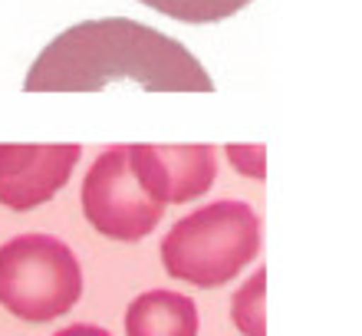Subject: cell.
I'll use <instances>...</instances> for the list:
<instances>
[{
	"mask_svg": "<svg viewBox=\"0 0 362 336\" xmlns=\"http://www.w3.org/2000/svg\"><path fill=\"white\" fill-rule=\"evenodd\" d=\"M264 300H267V270L260 267L244 287L230 300V317L234 327L244 336H267V320H264Z\"/></svg>",
	"mask_w": 362,
	"mask_h": 336,
	"instance_id": "obj_9",
	"label": "cell"
},
{
	"mask_svg": "<svg viewBox=\"0 0 362 336\" xmlns=\"http://www.w3.org/2000/svg\"><path fill=\"white\" fill-rule=\"evenodd\" d=\"M139 4L172 20H181V23H221L240 13L254 0H139Z\"/></svg>",
	"mask_w": 362,
	"mask_h": 336,
	"instance_id": "obj_8",
	"label": "cell"
},
{
	"mask_svg": "<svg viewBox=\"0 0 362 336\" xmlns=\"http://www.w3.org/2000/svg\"><path fill=\"white\" fill-rule=\"evenodd\" d=\"M125 336H198V307L175 290H148L125 310Z\"/></svg>",
	"mask_w": 362,
	"mask_h": 336,
	"instance_id": "obj_7",
	"label": "cell"
},
{
	"mask_svg": "<svg viewBox=\"0 0 362 336\" xmlns=\"http://www.w3.org/2000/svg\"><path fill=\"white\" fill-rule=\"evenodd\" d=\"M211 93L214 83L178 40L135 20H86L63 30L30 66L27 93H93L105 86Z\"/></svg>",
	"mask_w": 362,
	"mask_h": 336,
	"instance_id": "obj_1",
	"label": "cell"
},
{
	"mask_svg": "<svg viewBox=\"0 0 362 336\" xmlns=\"http://www.w3.org/2000/svg\"><path fill=\"white\" fill-rule=\"evenodd\" d=\"M260 254V218L244 202L204 204L181 218L162 241V264L194 287L230 284Z\"/></svg>",
	"mask_w": 362,
	"mask_h": 336,
	"instance_id": "obj_2",
	"label": "cell"
},
{
	"mask_svg": "<svg viewBox=\"0 0 362 336\" xmlns=\"http://www.w3.org/2000/svg\"><path fill=\"white\" fill-rule=\"evenodd\" d=\"M83 270L53 234H20L0 248V303L27 323H47L76 307Z\"/></svg>",
	"mask_w": 362,
	"mask_h": 336,
	"instance_id": "obj_3",
	"label": "cell"
},
{
	"mask_svg": "<svg viewBox=\"0 0 362 336\" xmlns=\"http://www.w3.org/2000/svg\"><path fill=\"white\" fill-rule=\"evenodd\" d=\"M79 145H0V204L30 212L73 178Z\"/></svg>",
	"mask_w": 362,
	"mask_h": 336,
	"instance_id": "obj_6",
	"label": "cell"
},
{
	"mask_svg": "<svg viewBox=\"0 0 362 336\" xmlns=\"http://www.w3.org/2000/svg\"><path fill=\"white\" fill-rule=\"evenodd\" d=\"M83 214L99 234L132 244L158 228L165 204L152 202L135 182L125 145H112L83 178Z\"/></svg>",
	"mask_w": 362,
	"mask_h": 336,
	"instance_id": "obj_4",
	"label": "cell"
},
{
	"mask_svg": "<svg viewBox=\"0 0 362 336\" xmlns=\"http://www.w3.org/2000/svg\"><path fill=\"white\" fill-rule=\"evenodd\" d=\"M142 192L158 204H185L208 192L218 178L211 145H125Z\"/></svg>",
	"mask_w": 362,
	"mask_h": 336,
	"instance_id": "obj_5",
	"label": "cell"
},
{
	"mask_svg": "<svg viewBox=\"0 0 362 336\" xmlns=\"http://www.w3.org/2000/svg\"><path fill=\"white\" fill-rule=\"evenodd\" d=\"M224 152H228V162L234 165L240 175L264 182V175H267V155H264V145H228Z\"/></svg>",
	"mask_w": 362,
	"mask_h": 336,
	"instance_id": "obj_10",
	"label": "cell"
},
{
	"mask_svg": "<svg viewBox=\"0 0 362 336\" xmlns=\"http://www.w3.org/2000/svg\"><path fill=\"white\" fill-rule=\"evenodd\" d=\"M57 336H109L103 327H93V323H73V327L59 330Z\"/></svg>",
	"mask_w": 362,
	"mask_h": 336,
	"instance_id": "obj_11",
	"label": "cell"
}]
</instances>
